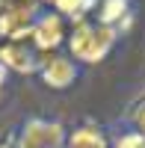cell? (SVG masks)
<instances>
[{
	"mask_svg": "<svg viewBox=\"0 0 145 148\" xmlns=\"http://www.w3.org/2000/svg\"><path fill=\"white\" fill-rule=\"evenodd\" d=\"M68 130L53 119H27L15 136V148H65Z\"/></svg>",
	"mask_w": 145,
	"mask_h": 148,
	"instance_id": "7a4b0ae2",
	"label": "cell"
},
{
	"mask_svg": "<svg viewBox=\"0 0 145 148\" xmlns=\"http://www.w3.org/2000/svg\"><path fill=\"white\" fill-rule=\"evenodd\" d=\"M65 36H68V21L59 15V12H39V18H36L33 24V30H30V45L39 51L42 56L44 53H53L59 45L65 42Z\"/></svg>",
	"mask_w": 145,
	"mask_h": 148,
	"instance_id": "277c9868",
	"label": "cell"
},
{
	"mask_svg": "<svg viewBox=\"0 0 145 148\" xmlns=\"http://www.w3.org/2000/svg\"><path fill=\"white\" fill-rule=\"evenodd\" d=\"M21 3H39V6H42V0H21Z\"/></svg>",
	"mask_w": 145,
	"mask_h": 148,
	"instance_id": "4fadbf2b",
	"label": "cell"
},
{
	"mask_svg": "<svg viewBox=\"0 0 145 148\" xmlns=\"http://www.w3.org/2000/svg\"><path fill=\"white\" fill-rule=\"evenodd\" d=\"M89 15L92 21L107 24L116 33H127L130 24H133V3L130 0H95Z\"/></svg>",
	"mask_w": 145,
	"mask_h": 148,
	"instance_id": "52a82bcc",
	"label": "cell"
},
{
	"mask_svg": "<svg viewBox=\"0 0 145 148\" xmlns=\"http://www.w3.org/2000/svg\"><path fill=\"white\" fill-rule=\"evenodd\" d=\"M44 3H51L53 12H59L65 21H77L83 15H89V9L95 0H44Z\"/></svg>",
	"mask_w": 145,
	"mask_h": 148,
	"instance_id": "9c48e42d",
	"label": "cell"
},
{
	"mask_svg": "<svg viewBox=\"0 0 145 148\" xmlns=\"http://www.w3.org/2000/svg\"><path fill=\"white\" fill-rule=\"evenodd\" d=\"M0 148H12V145H0Z\"/></svg>",
	"mask_w": 145,
	"mask_h": 148,
	"instance_id": "5bb4252c",
	"label": "cell"
},
{
	"mask_svg": "<svg viewBox=\"0 0 145 148\" xmlns=\"http://www.w3.org/2000/svg\"><path fill=\"white\" fill-rule=\"evenodd\" d=\"M130 125H133V133L145 139V95H139L130 107Z\"/></svg>",
	"mask_w": 145,
	"mask_h": 148,
	"instance_id": "30bf717a",
	"label": "cell"
},
{
	"mask_svg": "<svg viewBox=\"0 0 145 148\" xmlns=\"http://www.w3.org/2000/svg\"><path fill=\"white\" fill-rule=\"evenodd\" d=\"M65 148H113V145L98 125H80L65 136Z\"/></svg>",
	"mask_w": 145,
	"mask_h": 148,
	"instance_id": "ba28073f",
	"label": "cell"
},
{
	"mask_svg": "<svg viewBox=\"0 0 145 148\" xmlns=\"http://www.w3.org/2000/svg\"><path fill=\"white\" fill-rule=\"evenodd\" d=\"M0 65L15 74H36L42 65V53L30 45V39H3L0 42Z\"/></svg>",
	"mask_w": 145,
	"mask_h": 148,
	"instance_id": "5b68a950",
	"label": "cell"
},
{
	"mask_svg": "<svg viewBox=\"0 0 145 148\" xmlns=\"http://www.w3.org/2000/svg\"><path fill=\"white\" fill-rule=\"evenodd\" d=\"M116 39H118V33L113 27L98 24V21H92L89 15H83V18H77L74 24H71V30L65 36L68 56L74 59V62L95 65V62H101V59L113 51Z\"/></svg>",
	"mask_w": 145,
	"mask_h": 148,
	"instance_id": "6da1fadb",
	"label": "cell"
},
{
	"mask_svg": "<svg viewBox=\"0 0 145 148\" xmlns=\"http://www.w3.org/2000/svg\"><path fill=\"white\" fill-rule=\"evenodd\" d=\"M113 148H145V139L139 136V133L130 130V133H122V136L116 139V145H113Z\"/></svg>",
	"mask_w": 145,
	"mask_h": 148,
	"instance_id": "8fae6325",
	"label": "cell"
},
{
	"mask_svg": "<svg viewBox=\"0 0 145 148\" xmlns=\"http://www.w3.org/2000/svg\"><path fill=\"white\" fill-rule=\"evenodd\" d=\"M39 74H42L44 86H51V89H68V86L77 80V62L68 53L53 51V53H44L42 56Z\"/></svg>",
	"mask_w": 145,
	"mask_h": 148,
	"instance_id": "8992f818",
	"label": "cell"
},
{
	"mask_svg": "<svg viewBox=\"0 0 145 148\" xmlns=\"http://www.w3.org/2000/svg\"><path fill=\"white\" fill-rule=\"evenodd\" d=\"M36 18H39V3L0 0V36L3 39H27Z\"/></svg>",
	"mask_w": 145,
	"mask_h": 148,
	"instance_id": "3957f363",
	"label": "cell"
},
{
	"mask_svg": "<svg viewBox=\"0 0 145 148\" xmlns=\"http://www.w3.org/2000/svg\"><path fill=\"white\" fill-rule=\"evenodd\" d=\"M6 74H9V71L0 65V95H3V86H6Z\"/></svg>",
	"mask_w": 145,
	"mask_h": 148,
	"instance_id": "7c38bea8",
	"label": "cell"
}]
</instances>
